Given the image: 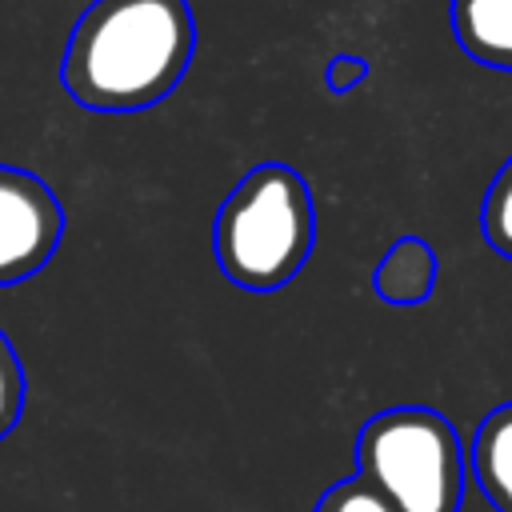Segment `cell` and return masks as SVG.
Here are the masks:
<instances>
[{
	"mask_svg": "<svg viewBox=\"0 0 512 512\" xmlns=\"http://www.w3.org/2000/svg\"><path fill=\"white\" fill-rule=\"evenodd\" d=\"M316 512H396V508H392L368 480L348 476V480L332 484V488L320 496Z\"/></svg>",
	"mask_w": 512,
	"mask_h": 512,
	"instance_id": "obj_10",
	"label": "cell"
},
{
	"mask_svg": "<svg viewBox=\"0 0 512 512\" xmlns=\"http://www.w3.org/2000/svg\"><path fill=\"white\" fill-rule=\"evenodd\" d=\"M312 240V188L296 168L280 160L248 168L216 208L212 224V252L220 272L248 292L284 288L304 268Z\"/></svg>",
	"mask_w": 512,
	"mask_h": 512,
	"instance_id": "obj_2",
	"label": "cell"
},
{
	"mask_svg": "<svg viewBox=\"0 0 512 512\" xmlns=\"http://www.w3.org/2000/svg\"><path fill=\"white\" fill-rule=\"evenodd\" d=\"M356 476L396 512H460V436L436 408H384L356 436Z\"/></svg>",
	"mask_w": 512,
	"mask_h": 512,
	"instance_id": "obj_3",
	"label": "cell"
},
{
	"mask_svg": "<svg viewBox=\"0 0 512 512\" xmlns=\"http://www.w3.org/2000/svg\"><path fill=\"white\" fill-rule=\"evenodd\" d=\"M448 20L472 60L512 72V0H452Z\"/></svg>",
	"mask_w": 512,
	"mask_h": 512,
	"instance_id": "obj_5",
	"label": "cell"
},
{
	"mask_svg": "<svg viewBox=\"0 0 512 512\" xmlns=\"http://www.w3.org/2000/svg\"><path fill=\"white\" fill-rule=\"evenodd\" d=\"M24 364L12 348V340L0 332V440L20 424V412H24Z\"/></svg>",
	"mask_w": 512,
	"mask_h": 512,
	"instance_id": "obj_9",
	"label": "cell"
},
{
	"mask_svg": "<svg viewBox=\"0 0 512 512\" xmlns=\"http://www.w3.org/2000/svg\"><path fill=\"white\" fill-rule=\"evenodd\" d=\"M360 80H368V60H360V56L340 52V56L328 60V68H324V88H328V92H352Z\"/></svg>",
	"mask_w": 512,
	"mask_h": 512,
	"instance_id": "obj_11",
	"label": "cell"
},
{
	"mask_svg": "<svg viewBox=\"0 0 512 512\" xmlns=\"http://www.w3.org/2000/svg\"><path fill=\"white\" fill-rule=\"evenodd\" d=\"M196 20L188 0H92L68 32L60 80L92 112H144L188 72Z\"/></svg>",
	"mask_w": 512,
	"mask_h": 512,
	"instance_id": "obj_1",
	"label": "cell"
},
{
	"mask_svg": "<svg viewBox=\"0 0 512 512\" xmlns=\"http://www.w3.org/2000/svg\"><path fill=\"white\" fill-rule=\"evenodd\" d=\"M64 236L56 192L28 168L0 164V284L36 276Z\"/></svg>",
	"mask_w": 512,
	"mask_h": 512,
	"instance_id": "obj_4",
	"label": "cell"
},
{
	"mask_svg": "<svg viewBox=\"0 0 512 512\" xmlns=\"http://www.w3.org/2000/svg\"><path fill=\"white\" fill-rule=\"evenodd\" d=\"M480 228L488 248H496L500 256L512 260V160H504V168L492 176L484 204H480Z\"/></svg>",
	"mask_w": 512,
	"mask_h": 512,
	"instance_id": "obj_8",
	"label": "cell"
},
{
	"mask_svg": "<svg viewBox=\"0 0 512 512\" xmlns=\"http://www.w3.org/2000/svg\"><path fill=\"white\" fill-rule=\"evenodd\" d=\"M472 476L496 512H512V400L496 404L476 424Z\"/></svg>",
	"mask_w": 512,
	"mask_h": 512,
	"instance_id": "obj_7",
	"label": "cell"
},
{
	"mask_svg": "<svg viewBox=\"0 0 512 512\" xmlns=\"http://www.w3.org/2000/svg\"><path fill=\"white\" fill-rule=\"evenodd\" d=\"M436 272H440V260H436L432 244L420 240V236H400L380 256V264L372 272V288L384 304L412 308V304H424L432 296Z\"/></svg>",
	"mask_w": 512,
	"mask_h": 512,
	"instance_id": "obj_6",
	"label": "cell"
}]
</instances>
